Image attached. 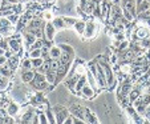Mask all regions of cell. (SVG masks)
Returning <instances> with one entry per match:
<instances>
[{"instance_id": "obj_1", "label": "cell", "mask_w": 150, "mask_h": 124, "mask_svg": "<svg viewBox=\"0 0 150 124\" xmlns=\"http://www.w3.org/2000/svg\"><path fill=\"white\" fill-rule=\"evenodd\" d=\"M86 68H88V70L94 75L97 83H98V87L101 88V90H106V85H108V84H106V77H105L104 68H102L101 65L96 62V60L89 62L88 63V67H86Z\"/></svg>"}, {"instance_id": "obj_2", "label": "cell", "mask_w": 150, "mask_h": 124, "mask_svg": "<svg viewBox=\"0 0 150 124\" xmlns=\"http://www.w3.org/2000/svg\"><path fill=\"white\" fill-rule=\"evenodd\" d=\"M98 34V26H97V23L94 20H89L86 22V26H85V31H84V40H92L97 36Z\"/></svg>"}, {"instance_id": "obj_3", "label": "cell", "mask_w": 150, "mask_h": 124, "mask_svg": "<svg viewBox=\"0 0 150 124\" xmlns=\"http://www.w3.org/2000/svg\"><path fill=\"white\" fill-rule=\"evenodd\" d=\"M52 110H53L54 113H56L57 123H64V120L71 115V111H69L68 108H65L64 105H60V104H56Z\"/></svg>"}, {"instance_id": "obj_4", "label": "cell", "mask_w": 150, "mask_h": 124, "mask_svg": "<svg viewBox=\"0 0 150 124\" xmlns=\"http://www.w3.org/2000/svg\"><path fill=\"white\" fill-rule=\"evenodd\" d=\"M56 27L53 26L52 22H45V26H44V37H45L47 42H52L56 36Z\"/></svg>"}, {"instance_id": "obj_5", "label": "cell", "mask_w": 150, "mask_h": 124, "mask_svg": "<svg viewBox=\"0 0 150 124\" xmlns=\"http://www.w3.org/2000/svg\"><path fill=\"white\" fill-rule=\"evenodd\" d=\"M29 85H31L35 91H48V90H51L52 87H54V85L49 84V83L47 82V79L45 80H40V82L32 80V82L29 83Z\"/></svg>"}, {"instance_id": "obj_6", "label": "cell", "mask_w": 150, "mask_h": 124, "mask_svg": "<svg viewBox=\"0 0 150 124\" xmlns=\"http://www.w3.org/2000/svg\"><path fill=\"white\" fill-rule=\"evenodd\" d=\"M94 95H96V92H94V90L88 84V83H86V84H85L84 87L80 90V92L77 93V96H80V97H82V99H86V100L93 99Z\"/></svg>"}, {"instance_id": "obj_7", "label": "cell", "mask_w": 150, "mask_h": 124, "mask_svg": "<svg viewBox=\"0 0 150 124\" xmlns=\"http://www.w3.org/2000/svg\"><path fill=\"white\" fill-rule=\"evenodd\" d=\"M21 35H23V45L25 49H29L31 48V45L35 43V40L37 39L36 35L32 34V32L29 31H23L21 32Z\"/></svg>"}, {"instance_id": "obj_8", "label": "cell", "mask_w": 150, "mask_h": 124, "mask_svg": "<svg viewBox=\"0 0 150 124\" xmlns=\"http://www.w3.org/2000/svg\"><path fill=\"white\" fill-rule=\"evenodd\" d=\"M85 75H86V83H88V84L91 85L92 88H93L94 92L98 93L100 91H101V88L98 87V83H97V80H96V77H94V75H93V73H92L89 70H86Z\"/></svg>"}, {"instance_id": "obj_9", "label": "cell", "mask_w": 150, "mask_h": 124, "mask_svg": "<svg viewBox=\"0 0 150 124\" xmlns=\"http://www.w3.org/2000/svg\"><path fill=\"white\" fill-rule=\"evenodd\" d=\"M35 72H36L35 70L33 71L27 70V71H24V72H20V79H21V82H23L24 84H29L35 77Z\"/></svg>"}, {"instance_id": "obj_10", "label": "cell", "mask_w": 150, "mask_h": 124, "mask_svg": "<svg viewBox=\"0 0 150 124\" xmlns=\"http://www.w3.org/2000/svg\"><path fill=\"white\" fill-rule=\"evenodd\" d=\"M6 110H7V113H8L9 116L16 118V116L20 113V105L17 104V103H15V102H9Z\"/></svg>"}, {"instance_id": "obj_11", "label": "cell", "mask_w": 150, "mask_h": 124, "mask_svg": "<svg viewBox=\"0 0 150 124\" xmlns=\"http://www.w3.org/2000/svg\"><path fill=\"white\" fill-rule=\"evenodd\" d=\"M20 60H21V57H20L17 54H13L11 57H8V62H7V64L11 67L12 71H16L17 68L20 67Z\"/></svg>"}, {"instance_id": "obj_12", "label": "cell", "mask_w": 150, "mask_h": 124, "mask_svg": "<svg viewBox=\"0 0 150 124\" xmlns=\"http://www.w3.org/2000/svg\"><path fill=\"white\" fill-rule=\"evenodd\" d=\"M84 121L85 123H98V119L89 108H84Z\"/></svg>"}, {"instance_id": "obj_13", "label": "cell", "mask_w": 150, "mask_h": 124, "mask_svg": "<svg viewBox=\"0 0 150 124\" xmlns=\"http://www.w3.org/2000/svg\"><path fill=\"white\" fill-rule=\"evenodd\" d=\"M85 26H86V22H85L84 19H77L76 23H74V26H73V29L76 31L77 35L82 36V35H84V31H85Z\"/></svg>"}, {"instance_id": "obj_14", "label": "cell", "mask_w": 150, "mask_h": 124, "mask_svg": "<svg viewBox=\"0 0 150 124\" xmlns=\"http://www.w3.org/2000/svg\"><path fill=\"white\" fill-rule=\"evenodd\" d=\"M32 68H33L32 67V60L28 57V55H27V57H21V60H20V67H19L20 72H24V71H27V70H32Z\"/></svg>"}, {"instance_id": "obj_15", "label": "cell", "mask_w": 150, "mask_h": 124, "mask_svg": "<svg viewBox=\"0 0 150 124\" xmlns=\"http://www.w3.org/2000/svg\"><path fill=\"white\" fill-rule=\"evenodd\" d=\"M12 85L11 83V77L4 76V75H0V92H4L7 91L9 87Z\"/></svg>"}, {"instance_id": "obj_16", "label": "cell", "mask_w": 150, "mask_h": 124, "mask_svg": "<svg viewBox=\"0 0 150 124\" xmlns=\"http://www.w3.org/2000/svg\"><path fill=\"white\" fill-rule=\"evenodd\" d=\"M49 52V56H51V59H60V56L62 55L61 52V48L59 47V45H51L48 49Z\"/></svg>"}, {"instance_id": "obj_17", "label": "cell", "mask_w": 150, "mask_h": 124, "mask_svg": "<svg viewBox=\"0 0 150 124\" xmlns=\"http://www.w3.org/2000/svg\"><path fill=\"white\" fill-rule=\"evenodd\" d=\"M59 47L61 48V52L62 54H67V55H71V56H76V52H74V48L69 44H65V43H60Z\"/></svg>"}, {"instance_id": "obj_18", "label": "cell", "mask_w": 150, "mask_h": 124, "mask_svg": "<svg viewBox=\"0 0 150 124\" xmlns=\"http://www.w3.org/2000/svg\"><path fill=\"white\" fill-rule=\"evenodd\" d=\"M33 116H35V110H28L27 112H23V115L20 118V121H23V123H32Z\"/></svg>"}, {"instance_id": "obj_19", "label": "cell", "mask_w": 150, "mask_h": 124, "mask_svg": "<svg viewBox=\"0 0 150 124\" xmlns=\"http://www.w3.org/2000/svg\"><path fill=\"white\" fill-rule=\"evenodd\" d=\"M52 23H53V26L56 27L57 31H59V29H64V28H67L65 22H64L62 16H56V17H53V19H52Z\"/></svg>"}, {"instance_id": "obj_20", "label": "cell", "mask_w": 150, "mask_h": 124, "mask_svg": "<svg viewBox=\"0 0 150 124\" xmlns=\"http://www.w3.org/2000/svg\"><path fill=\"white\" fill-rule=\"evenodd\" d=\"M139 96H141V91H139V90H138V87L136 85V87L132 88V91L129 92V95H127V99H129V103L132 104V103H133L137 97H139Z\"/></svg>"}, {"instance_id": "obj_21", "label": "cell", "mask_w": 150, "mask_h": 124, "mask_svg": "<svg viewBox=\"0 0 150 124\" xmlns=\"http://www.w3.org/2000/svg\"><path fill=\"white\" fill-rule=\"evenodd\" d=\"M13 73H15V71H12L8 64H4L0 67V75H4V76H8L12 79V77H13Z\"/></svg>"}, {"instance_id": "obj_22", "label": "cell", "mask_w": 150, "mask_h": 124, "mask_svg": "<svg viewBox=\"0 0 150 124\" xmlns=\"http://www.w3.org/2000/svg\"><path fill=\"white\" fill-rule=\"evenodd\" d=\"M85 84H86V75H81V76H79V79H77V82H76V87H74V90H76V95L80 92V90H81Z\"/></svg>"}, {"instance_id": "obj_23", "label": "cell", "mask_w": 150, "mask_h": 124, "mask_svg": "<svg viewBox=\"0 0 150 124\" xmlns=\"http://www.w3.org/2000/svg\"><path fill=\"white\" fill-rule=\"evenodd\" d=\"M45 79L49 84L56 85V71L54 70H49L48 72L45 73Z\"/></svg>"}, {"instance_id": "obj_24", "label": "cell", "mask_w": 150, "mask_h": 124, "mask_svg": "<svg viewBox=\"0 0 150 124\" xmlns=\"http://www.w3.org/2000/svg\"><path fill=\"white\" fill-rule=\"evenodd\" d=\"M147 9H150V1H149V0H144V1H141V3L136 7L137 14L144 12V11H147Z\"/></svg>"}, {"instance_id": "obj_25", "label": "cell", "mask_w": 150, "mask_h": 124, "mask_svg": "<svg viewBox=\"0 0 150 124\" xmlns=\"http://www.w3.org/2000/svg\"><path fill=\"white\" fill-rule=\"evenodd\" d=\"M45 115H47V119H48V123H51V124L57 123L56 113H54V111H53V110H51V108H48V110L45 111Z\"/></svg>"}, {"instance_id": "obj_26", "label": "cell", "mask_w": 150, "mask_h": 124, "mask_svg": "<svg viewBox=\"0 0 150 124\" xmlns=\"http://www.w3.org/2000/svg\"><path fill=\"white\" fill-rule=\"evenodd\" d=\"M41 48H32L28 51V57L29 59H35V57H41Z\"/></svg>"}, {"instance_id": "obj_27", "label": "cell", "mask_w": 150, "mask_h": 124, "mask_svg": "<svg viewBox=\"0 0 150 124\" xmlns=\"http://www.w3.org/2000/svg\"><path fill=\"white\" fill-rule=\"evenodd\" d=\"M62 19H64V22H65L67 28H69V27H73L74 26V23H76L77 17H74V16H62Z\"/></svg>"}, {"instance_id": "obj_28", "label": "cell", "mask_w": 150, "mask_h": 124, "mask_svg": "<svg viewBox=\"0 0 150 124\" xmlns=\"http://www.w3.org/2000/svg\"><path fill=\"white\" fill-rule=\"evenodd\" d=\"M127 48H129V42L125 39V40H122V42H120L118 47H117V52H122V51H125V49H127Z\"/></svg>"}, {"instance_id": "obj_29", "label": "cell", "mask_w": 150, "mask_h": 124, "mask_svg": "<svg viewBox=\"0 0 150 124\" xmlns=\"http://www.w3.org/2000/svg\"><path fill=\"white\" fill-rule=\"evenodd\" d=\"M44 44H45V40H44V39H36L33 44L31 45V48H29V49H32V48H42V47H44ZM29 49H28V51H29Z\"/></svg>"}, {"instance_id": "obj_30", "label": "cell", "mask_w": 150, "mask_h": 124, "mask_svg": "<svg viewBox=\"0 0 150 124\" xmlns=\"http://www.w3.org/2000/svg\"><path fill=\"white\" fill-rule=\"evenodd\" d=\"M92 15H93L94 17H97V19H101V4H96V6H94Z\"/></svg>"}, {"instance_id": "obj_31", "label": "cell", "mask_w": 150, "mask_h": 124, "mask_svg": "<svg viewBox=\"0 0 150 124\" xmlns=\"http://www.w3.org/2000/svg\"><path fill=\"white\" fill-rule=\"evenodd\" d=\"M32 60V67L36 70V68H39L40 65L44 63V59L42 57H35V59H31Z\"/></svg>"}, {"instance_id": "obj_32", "label": "cell", "mask_w": 150, "mask_h": 124, "mask_svg": "<svg viewBox=\"0 0 150 124\" xmlns=\"http://www.w3.org/2000/svg\"><path fill=\"white\" fill-rule=\"evenodd\" d=\"M8 26H11V22H9L6 16H0V29L6 28V27H8Z\"/></svg>"}, {"instance_id": "obj_33", "label": "cell", "mask_w": 150, "mask_h": 124, "mask_svg": "<svg viewBox=\"0 0 150 124\" xmlns=\"http://www.w3.org/2000/svg\"><path fill=\"white\" fill-rule=\"evenodd\" d=\"M7 19L9 20V22H11V24H16L17 22H19V19H20V15L19 14H11L9 15V16H7Z\"/></svg>"}, {"instance_id": "obj_34", "label": "cell", "mask_w": 150, "mask_h": 124, "mask_svg": "<svg viewBox=\"0 0 150 124\" xmlns=\"http://www.w3.org/2000/svg\"><path fill=\"white\" fill-rule=\"evenodd\" d=\"M41 17H42L44 20H45V22H52V19H53L54 16L52 15V12H51V11H44V12L41 14Z\"/></svg>"}, {"instance_id": "obj_35", "label": "cell", "mask_w": 150, "mask_h": 124, "mask_svg": "<svg viewBox=\"0 0 150 124\" xmlns=\"http://www.w3.org/2000/svg\"><path fill=\"white\" fill-rule=\"evenodd\" d=\"M60 67H61V64H60V60L59 59H52L51 60V70L57 71Z\"/></svg>"}, {"instance_id": "obj_36", "label": "cell", "mask_w": 150, "mask_h": 124, "mask_svg": "<svg viewBox=\"0 0 150 124\" xmlns=\"http://www.w3.org/2000/svg\"><path fill=\"white\" fill-rule=\"evenodd\" d=\"M36 112H37V115H39V123H42V124L48 123V119H47L45 112H39V111H36Z\"/></svg>"}, {"instance_id": "obj_37", "label": "cell", "mask_w": 150, "mask_h": 124, "mask_svg": "<svg viewBox=\"0 0 150 124\" xmlns=\"http://www.w3.org/2000/svg\"><path fill=\"white\" fill-rule=\"evenodd\" d=\"M141 97H142V102L146 105L150 104V92H146V93H144V95H141Z\"/></svg>"}, {"instance_id": "obj_38", "label": "cell", "mask_w": 150, "mask_h": 124, "mask_svg": "<svg viewBox=\"0 0 150 124\" xmlns=\"http://www.w3.org/2000/svg\"><path fill=\"white\" fill-rule=\"evenodd\" d=\"M7 62H8V57H7L6 55H0V67L7 64Z\"/></svg>"}, {"instance_id": "obj_39", "label": "cell", "mask_w": 150, "mask_h": 124, "mask_svg": "<svg viewBox=\"0 0 150 124\" xmlns=\"http://www.w3.org/2000/svg\"><path fill=\"white\" fill-rule=\"evenodd\" d=\"M145 121H150V104L146 107V112H145Z\"/></svg>"}, {"instance_id": "obj_40", "label": "cell", "mask_w": 150, "mask_h": 124, "mask_svg": "<svg viewBox=\"0 0 150 124\" xmlns=\"http://www.w3.org/2000/svg\"><path fill=\"white\" fill-rule=\"evenodd\" d=\"M73 120H74V116L71 113V115H69L68 118L64 120V123H65V124H72V123H73Z\"/></svg>"}, {"instance_id": "obj_41", "label": "cell", "mask_w": 150, "mask_h": 124, "mask_svg": "<svg viewBox=\"0 0 150 124\" xmlns=\"http://www.w3.org/2000/svg\"><path fill=\"white\" fill-rule=\"evenodd\" d=\"M88 1H89V0H79V7H80L81 9H84Z\"/></svg>"}, {"instance_id": "obj_42", "label": "cell", "mask_w": 150, "mask_h": 124, "mask_svg": "<svg viewBox=\"0 0 150 124\" xmlns=\"http://www.w3.org/2000/svg\"><path fill=\"white\" fill-rule=\"evenodd\" d=\"M112 4H116V6H118V4H121V0H112Z\"/></svg>"}, {"instance_id": "obj_43", "label": "cell", "mask_w": 150, "mask_h": 124, "mask_svg": "<svg viewBox=\"0 0 150 124\" xmlns=\"http://www.w3.org/2000/svg\"><path fill=\"white\" fill-rule=\"evenodd\" d=\"M141 1H144V0H136V6H138V4L141 3Z\"/></svg>"}, {"instance_id": "obj_44", "label": "cell", "mask_w": 150, "mask_h": 124, "mask_svg": "<svg viewBox=\"0 0 150 124\" xmlns=\"http://www.w3.org/2000/svg\"><path fill=\"white\" fill-rule=\"evenodd\" d=\"M146 92H150V84L146 87Z\"/></svg>"}, {"instance_id": "obj_45", "label": "cell", "mask_w": 150, "mask_h": 124, "mask_svg": "<svg viewBox=\"0 0 150 124\" xmlns=\"http://www.w3.org/2000/svg\"><path fill=\"white\" fill-rule=\"evenodd\" d=\"M51 1H54V0H49V3H51Z\"/></svg>"}, {"instance_id": "obj_46", "label": "cell", "mask_w": 150, "mask_h": 124, "mask_svg": "<svg viewBox=\"0 0 150 124\" xmlns=\"http://www.w3.org/2000/svg\"><path fill=\"white\" fill-rule=\"evenodd\" d=\"M0 4H1V3H0Z\"/></svg>"}]
</instances>
